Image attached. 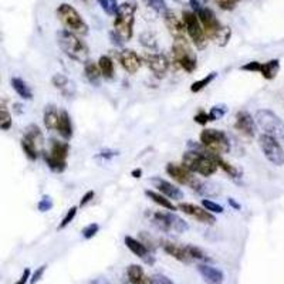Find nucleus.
<instances>
[{
    "mask_svg": "<svg viewBox=\"0 0 284 284\" xmlns=\"http://www.w3.org/2000/svg\"><path fill=\"white\" fill-rule=\"evenodd\" d=\"M188 151L182 155V165L189 169L192 174L201 175L203 178L215 175L217 172V163L215 154L206 151L201 144L195 141H188Z\"/></svg>",
    "mask_w": 284,
    "mask_h": 284,
    "instance_id": "obj_1",
    "label": "nucleus"
},
{
    "mask_svg": "<svg viewBox=\"0 0 284 284\" xmlns=\"http://www.w3.org/2000/svg\"><path fill=\"white\" fill-rule=\"evenodd\" d=\"M192 12L198 16L201 25H202L205 36L207 40H213L217 46L223 47L226 46L230 40V31L229 27L223 26L219 19L216 17V14L213 10H210L209 7H205L201 4L199 0H189Z\"/></svg>",
    "mask_w": 284,
    "mask_h": 284,
    "instance_id": "obj_2",
    "label": "nucleus"
},
{
    "mask_svg": "<svg viewBox=\"0 0 284 284\" xmlns=\"http://www.w3.org/2000/svg\"><path fill=\"white\" fill-rule=\"evenodd\" d=\"M57 44L70 60L81 64L88 60V46L80 39V36L67 30H60L57 31Z\"/></svg>",
    "mask_w": 284,
    "mask_h": 284,
    "instance_id": "obj_3",
    "label": "nucleus"
},
{
    "mask_svg": "<svg viewBox=\"0 0 284 284\" xmlns=\"http://www.w3.org/2000/svg\"><path fill=\"white\" fill-rule=\"evenodd\" d=\"M136 3L134 0H127L118 4L114 19V30L121 36L125 41H129L134 36V25H135Z\"/></svg>",
    "mask_w": 284,
    "mask_h": 284,
    "instance_id": "obj_4",
    "label": "nucleus"
},
{
    "mask_svg": "<svg viewBox=\"0 0 284 284\" xmlns=\"http://www.w3.org/2000/svg\"><path fill=\"white\" fill-rule=\"evenodd\" d=\"M70 152V145L66 141L60 139H50V149L49 152L41 151V158L46 162L47 168L54 174H63L67 169V158Z\"/></svg>",
    "mask_w": 284,
    "mask_h": 284,
    "instance_id": "obj_5",
    "label": "nucleus"
},
{
    "mask_svg": "<svg viewBox=\"0 0 284 284\" xmlns=\"http://www.w3.org/2000/svg\"><path fill=\"white\" fill-rule=\"evenodd\" d=\"M55 14H57V19L60 20V23L66 27L64 30L71 31L77 36H87L88 34V31H90L88 25L84 22L81 14L78 13L76 10V7H73L71 4L61 3L57 7Z\"/></svg>",
    "mask_w": 284,
    "mask_h": 284,
    "instance_id": "obj_6",
    "label": "nucleus"
},
{
    "mask_svg": "<svg viewBox=\"0 0 284 284\" xmlns=\"http://www.w3.org/2000/svg\"><path fill=\"white\" fill-rule=\"evenodd\" d=\"M172 57L176 64L189 74L198 68V57L186 37H181V39L174 40Z\"/></svg>",
    "mask_w": 284,
    "mask_h": 284,
    "instance_id": "obj_7",
    "label": "nucleus"
},
{
    "mask_svg": "<svg viewBox=\"0 0 284 284\" xmlns=\"http://www.w3.org/2000/svg\"><path fill=\"white\" fill-rule=\"evenodd\" d=\"M255 121L263 134L273 136L277 141H284V122L276 112L270 109H258Z\"/></svg>",
    "mask_w": 284,
    "mask_h": 284,
    "instance_id": "obj_8",
    "label": "nucleus"
},
{
    "mask_svg": "<svg viewBox=\"0 0 284 284\" xmlns=\"http://www.w3.org/2000/svg\"><path fill=\"white\" fill-rule=\"evenodd\" d=\"M199 144L203 148L215 155H223V154H229L232 145H230L229 136L226 135L223 131L220 129H210L206 128L203 129L199 135Z\"/></svg>",
    "mask_w": 284,
    "mask_h": 284,
    "instance_id": "obj_9",
    "label": "nucleus"
},
{
    "mask_svg": "<svg viewBox=\"0 0 284 284\" xmlns=\"http://www.w3.org/2000/svg\"><path fill=\"white\" fill-rule=\"evenodd\" d=\"M182 20H183L185 31L189 36L192 43L195 44V47L198 50H203L207 46V39L205 36V31H203L202 25H201L198 16L192 10H183L182 12Z\"/></svg>",
    "mask_w": 284,
    "mask_h": 284,
    "instance_id": "obj_10",
    "label": "nucleus"
},
{
    "mask_svg": "<svg viewBox=\"0 0 284 284\" xmlns=\"http://www.w3.org/2000/svg\"><path fill=\"white\" fill-rule=\"evenodd\" d=\"M258 145L266 156V159L274 166H283L284 165V149L280 145V141L270 135L261 134L258 136Z\"/></svg>",
    "mask_w": 284,
    "mask_h": 284,
    "instance_id": "obj_11",
    "label": "nucleus"
},
{
    "mask_svg": "<svg viewBox=\"0 0 284 284\" xmlns=\"http://www.w3.org/2000/svg\"><path fill=\"white\" fill-rule=\"evenodd\" d=\"M166 174L171 176L172 181H175L178 185H183V186H189L190 189L196 185V182L199 181V178H196L195 174H192L189 169H186L182 163L169 162L165 166Z\"/></svg>",
    "mask_w": 284,
    "mask_h": 284,
    "instance_id": "obj_12",
    "label": "nucleus"
},
{
    "mask_svg": "<svg viewBox=\"0 0 284 284\" xmlns=\"http://www.w3.org/2000/svg\"><path fill=\"white\" fill-rule=\"evenodd\" d=\"M141 58L142 63H145L149 71L154 74V77H156L158 80H162L166 77L169 68V61L166 55L162 53H145Z\"/></svg>",
    "mask_w": 284,
    "mask_h": 284,
    "instance_id": "obj_13",
    "label": "nucleus"
},
{
    "mask_svg": "<svg viewBox=\"0 0 284 284\" xmlns=\"http://www.w3.org/2000/svg\"><path fill=\"white\" fill-rule=\"evenodd\" d=\"M178 210H181L182 213L188 215V216L193 217L195 220H198L199 223L203 225H215L216 222V217L213 213L207 212L205 207L199 206V205H195V203H188V202H181L178 203Z\"/></svg>",
    "mask_w": 284,
    "mask_h": 284,
    "instance_id": "obj_14",
    "label": "nucleus"
},
{
    "mask_svg": "<svg viewBox=\"0 0 284 284\" xmlns=\"http://www.w3.org/2000/svg\"><path fill=\"white\" fill-rule=\"evenodd\" d=\"M117 60L128 74H136L139 68L142 67V58L138 53H135L131 49H122L121 52L117 53Z\"/></svg>",
    "mask_w": 284,
    "mask_h": 284,
    "instance_id": "obj_15",
    "label": "nucleus"
},
{
    "mask_svg": "<svg viewBox=\"0 0 284 284\" xmlns=\"http://www.w3.org/2000/svg\"><path fill=\"white\" fill-rule=\"evenodd\" d=\"M149 182L154 185V188L158 190L159 193H162L163 196H166L168 199H172V201H182L183 199V192L181 188H178L176 185L165 181L159 176H155V178H151Z\"/></svg>",
    "mask_w": 284,
    "mask_h": 284,
    "instance_id": "obj_16",
    "label": "nucleus"
},
{
    "mask_svg": "<svg viewBox=\"0 0 284 284\" xmlns=\"http://www.w3.org/2000/svg\"><path fill=\"white\" fill-rule=\"evenodd\" d=\"M234 129H237L239 132H242L243 135L249 136V138H253V136L256 135V121H255V118L250 115V112L242 109V111H239V112L236 114Z\"/></svg>",
    "mask_w": 284,
    "mask_h": 284,
    "instance_id": "obj_17",
    "label": "nucleus"
},
{
    "mask_svg": "<svg viewBox=\"0 0 284 284\" xmlns=\"http://www.w3.org/2000/svg\"><path fill=\"white\" fill-rule=\"evenodd\" d=\"M124 243H125L127 247H128V250H131V252H132V253H134L138 258L144 260L147 264L152 266V264L155 263V258H154V256H152L151 250H149L148 247L142 243L141 240H138V239L132 237V236H125Z\"/></svg>",
    "mask_w": 284,
    "mask_h": 284,
    "instance_id": "obj_18",
    "label": "nucleus"
},
{
    "mask_svg": "<svg viewBox=\"0 0 284 284\" xmlns=\"http://www.w3.org/2000/svg\"><path fill=\"white\" fill-rule=\"evenodd\" d=\"M163 23L168 28L169 34L175 39H181V37H186V31H185V26H183V20L178 17V14L174 10H166L163 13Z\"/></svg>",
    "mask_w": 284,
    "mask_h": 284,
    "instance_id": "obj_19",
    "label": "nucleus"
},
{
    "mask_svg": "<svg viewBox=\"0 0 284 284\" xmlns=\"http://www.w3.org/2000/svg\"><path fill=\"white\" fill-rule=\"evenodd\" d=\"M162 249L166 255H169L172 258H175L183 264H189L192 261L185 246H179V244L172 243V242H162Z\"/></svg>",
    "mask_w": 284,
    "mask_h": 284,
    "instance_id": "obj_20",
    "label": "nucleus"
},
{
    "mask_svg": "<svg viewBox=\"0 0 284 284\" xmlns=\"http://www.w3.org/2000/svg\"><path fill=\"white\" fill-rule=\"evenodd\" d=\"M198 271L202 276L203 282L206 284H222L225 282V274L216 267H212L209 264H199Z\"/></svg>",
    "mask_w": 284,
    "mask_h": 284,
    "instance_id": "obj_21",
    "label": "nucleus"
},
{
    "mask_svg": "<svg viewBox=\"0 0 284 284\" xmlns=\"http://www.w3.org/2000/svg\"><path fill=\"white\" fill-rule=\"evenodd\" d=\"M57 131L64 141H70L74 135L73 120H71L68 111H66V109L60 111V120H58V125H57Z\"/></svg>",
    "mask_w": 284,
    "mask_h": 284,
    "instance_id": "obj_22",
    "label": "nucleus"
},
{
    "mask_svg": "<svg viewBox=\"0 0 284 284\" xmlns=\"http://www.w3.org/2000/svg\"><path fill=\"white\" fill-rule=\"evenodd\" d=\"M60 120V111L54 104H47L43 111V122L47 131H57V125Z\"/></svg>",
    "mask_w": 284,
    "mask_h": 284,
    "instance_id": "obj_23",
    "label": "nucleus"
},
{
    "mask_svg": "<svg viewBox=\"0 0 284 284\" xmlns=\"http://www.w3.org/2000/svg\"><path fill=\"white\" fill-rule=\"evenodd\" d=\"M127 276L131 284H154L139 264H129L127 267Z\"/></svg>",
    "mask_w": 284,
    "mask_h": 284,
    "instance_id": "obj_24",
    "label": "nucleus"
},
{
    "mask_svg": "<svg viewBox=\"0 0 284 284\" xmlns=\"http://www.w3.org/2000/svg\"><path fill=\"white\" fill-rule=\"evenodd\" d=\"M84 77L87 78V81L90 84H93L94 87H98L101 84V73H100V68L98 64L93 61V60H87L84 63Z\"/></svg>",
    "mask_w": 284,
    "mask_h": 284,
    "instance_id": "obj_25",
    "label": "nucleus"
},
{
    "mask_svg": "<svg viewBox=\"0 0 284 284\" xmlns=\"http://www.w3.org/2000/svg\"><path fill=\"white\" fill-rule=\"evenodd\" d=\"M97 64H98L103 78H105L108 81H112L115 78V66H114V61L109 55H101L98 58Z\"/></svg>",
    "mask_w": 284,
    "mask_h": 284,
    "instance_id": "obj_26",
    "label": "nucleus"
},
{
    "mask_svg": "<svg viewBox=\"0 0 284 284\" xmlns=\"http://www.w3.org/2000/svg\"><path fill=\"white\" fill-rule=\"evenodd\" d=\"M10 85H12V88L14 90V93L19 95L22 100H26V101L33 100V91H31V88L28 87V84L25 81L23 78L13 77V78L10 80Z\"/></svg>",
    "mask_w": 284,
    "mask_h": 284,
    "instance_id": "obj_27",
    "label": "nucleus"
},
{
    "mask_svg": "<svg viewBox=\"0 0 284 284\" xmlns=\"http://www.w3.org/2000/svg\"><path fill=\"white\" fill-rule=\"evenodd\" d=\"M52 84L54 85L58 91H61L64 95H68V97H70V95H73V93H74L73 82L70 81V78H68L67 76L61 74V73H57V74L53 76Z\"/></svg>",
    "mask_w": 284,
    "mask_h": 284,
    "instance_id": "obj_28",
    "label": "nucleus"
},
{
    "mask_svg": "<svg viewBox=\"0 0 284 284\" xmlns=\"http://www.w3.org/2000/svg\"><path fill=\"white\" fill-rule=\"evenodd\" d=\"M145 195L148 196L152 202L156 203V205H159L161 207L166 209V210H169V212H175V210H178V207H176L174 203L171 202V199H168L166 196H163L162 193H159V192H155V190L148 189V190H145Z\"/></svg>",
    "mask_w": 284,
    "mask_h": 284,
    "instance_id": "obj_29",
    "label": "nucleus"
},
{
    "mask_svg": "<svg viewBox=\"0 0 284 284\" xmlns=\"http://www.w3.org/2000/svg\"><path fill=\"white\" fill-rule=\"evenodd\" d=\"M280 70V60L274 58V60H270L267 63H261L260 64V70L258 73L266 78V80H274L277 73Z\"/></svg>",
    "mask_w": 284,
    "mask_h": 284,
    "instance_id": "obj_30",
    "label": "nucleus"
},
{
    "mask_svg": "<svg viewBox=\"0 0 284 284\" xmlns=\"http://www.w3.org/2000/svg\"><path fill=\"white\" fill-rule=\"evenodd\" d=\"M23 138H26L28 141H31L33 144H36L39 148L43 147L44 144V136H43V132H41L40 127L36 125V124H30L25 128V135Z\"/></svg>",
    "mask_w": 284,
    "mask_h": 284,
    "instance_id": "obj_31",
    "label": "nucleus"
},
{
    "mask_svg": "<svg viewBox=\"0 0 284 284\" xmlns=\"http://www.w3.org/2000/svg\"><path fill=\"white\" fill-rule=\"evenodd\" d=\"M20 145H22V149H23V152H25L26 158L30 159V161H33V162H34V161H37V159L41 156L40 148H39L36 144H33L31 141L26 139V138H22Z\"/></svg>",
    "mask_w": 284,
    "mask_h": 284,
    "instance_id": "obj_32",
    "label": "nucleus"
},
{
    "mask_svg": "<svg viewBox=\"0 0 284 284\" xmlns=\"http://www.w3.org/2000/svg\"><path fill=\"white\" fill-rule=\"evenodd\" d=\"M152 225L159 229L161 232H172L171 230V222H169V212L162 213V212H155L154 216H152Z\"/></svg>",
    "mask_w": 284,
    "mask_h": 284,
    "instance_id": "obj_33",
    "label": "nucleus"
},
{
    "mask_svg": "<svg viewBox=\"0 0 284 284\" xmlns=\"http://www.w3.org/2000/svg\"><path fill=\"white\" fill-rule=\"evenodd\" d=\"M217 77V73L216 71H213V73H209L207 76H205L201 80H198V81H195L192 85H190V93H193V94H198V93H201L202 90H205L207 85H210L212 82L215 81V78Z\"/></svg>",
    "mask_w": 284,
    "mask_h": 284,
    "instance_id": "obj_34",
    "label": "nucleus"
},
{
    "mask_svg": "<svg viewBox=\"0 0 284 284\" xmlns=\"http://www.w3.org/2000/svg\"><path fill=\"white\" fill-rule=\"evenodd\" d=\"M215 159H216L217 168H220L222 171H225L230 178H240V176H242V171H240V169H237L234 165H232V163H229L228 161H225L220 155H216Z\"/></svg>",
    "mask_w": 284,
    "mask_h": 284,
    "instance_id": "obj_35",
    "label": "nucleus"
},
{
    "mask_svg": "<svg viewBox=\"0 0 284 284\" xmlns=\"http://www.w3.org/2000/svg\"><path fill=\"white\" fill-rule=\"evenodd\" d=\"M12 125H13V117H12L10 111L0 103V129L9 131L12 128Z\"/></svg>",
    "mask_w": 284,
    "mask_h": 284,
    "instance_id": "obj_36",
    "label": "nucleus"
},
{
    "mask_svg": "<svg viewBox=\"0 0 284 284\" xmlns=\"http://www.w3.org/2000/svg\"><path fill=\"white\" fill-rule=\"evenodd\" d=\"M169 222H171V230L176 233H183L189 229V225L182 217L176 216L174 212H169Z\"/></svg>",
    "mask_w": 284,
    "mask_h": 284,
    "instance_id": "obj_37",
    "label": "nucleus"
},
{
    "mask_svg": "<svg viewBox=\"0 0 284 284\" xmlns=\"http://www.w3.org/2000/svg\"><path fill=\"white\" fill-rule=\"evenodd\" d=\"M228 105L226 104H216V105H213L210 111L207 112V117H209V122H213L217 121V120H220V118H223L226 114H228Z\"/></svg>",
    "mask_w": 284,
    "mask_h": 284,
    "instance_id": "obj_38",
    "label": "nucleus"
},
{
    "mask_svg": "<svg viewBox=\"0 0 284 284\" xmlns=\"http://www.w3.org/2000/svg\"><path fill=\"white\" fill-rule=\"evenodd\" d=\"M185 249H186V252H188V255L192 260H201V261H209L210 258L206 256V253L203 252L201 247H198V246H193V244H186L185 246Z\"/></svg>",
    "mask_w": 284,
    "mask_h": 284,
    "instance_id": "obj_39",
    "label": "nucleus"
},
{
    "mask_svg": "<svg viewBox=\"0 0 284 284\" xmlns=\"http://www.w3.org/2000/svg\"><path fill=\"white\" fill-rule=\"evenodd\" d=\"M142 1H144V4H145L147 7H149L151 10H154L155 13L163 14L168 10L165 0H142Z\"/></svg>",
    "mask_w": 284,
    "mask_h": 284,
    "instance_id": "obj_40",
    "label": "nucleus"
},
{
    "mask_svg": "<svg viewBox=\"0 0 284 284\" xmlns=\"http://www.w3.org/2000/svg\"><path fill=\"white\" fill-rule=\"evenodd\" d=\"M77 212H78V206H71V207L67 210V213H66L64 217H63V220L60 222V225H58L57 230H63L64 228H67L68 225H70V223L76 219V216H77Z\"/></svg>",
    "mask_w": 284,
    "mask_h": 284,
    "instance_id": "obj_41",
    "label": "nucleus"
},
{
    "mask_svg": "<svg viewBox=\"0 0 284 284\" xmlns=\"http://www.w3.org/2000/svg\"><path fill=\"white\" fill-rule=\"evenodd\" d=\"M97 1L100 3L104 13L108 14V16H114L118 9V0H97Z\"/></svg>",
    "mask_w": 284,
    "mask_h": 284,
    "instance_id": "obj_42",
    "label": "nucleus"
},
{
    "mask_svg": "<svg viewBox=\"0 0 284 284\" xmlns=\"http://www.w3.org/2000/svg\"><path fill=\"white\" fill-rule=\"evenodd\" d=\"M202 207H205L207 212H210V213H213V215H216V213L219 215V213H223V212H225V209H223L222 205L213 202V201H210V199H203Z\"/></svg>",
    "mask_w": 284,
    "mask_h": 284,
    "instance_id": "obj_43",
    "label": "nucleus"
},
{
    "mask_svg": "<svg viewBox=\"0 0 284 284\" xmlns=\"http://www.w3.org/2000/svg\"><path fill=\"white\" fill-rule=\"evenodd\" d=\"M139 43L149 50H156V39L151 33H142L139 36Z\"/></svg>",
    "mask_w": 284,
    "mask_h": 284,
    "instance_id": "obj_44",
    "label": "nucleus"
},
{
    "mask_svg": "<svg viewBox=\"0 0 284 284\" xmlns=\"http://www.w3.org/2000/svg\"><path fill=\"white\" fill-rule=\"evenodd\" d=\"M53 207V199L49 196V195H44V196H41V199L37 203V210L39 212H49L50 209Z\"/></svg>",
    "mask_w": 284,
    "mask_h": 284,
    "instance_id": "obj_45",
    "label": "nucleus"
},
{
    "mask_svg": "<svg viewBox=\"0 0 284 284\" xmlns=\"http://www.w3.org/2000/svg\"><path fill=\"white\" fill-rule=\"evenodd\" d=\"M98 230H100V226H98V223H90V225H87L84 229L81 230V234L84 239H93L95 234L98 233Z\"/></svg>",
    "mask_w": 284,
    "mask_h": 284,
    "instance_id": "obj_46",
    "label": "nucleus"
},
{
    "mask_svg": "<svg viewBox=\"0 0 284 284\" xmlns=\"http://www.w3.org/2000/svg\"><path fill=\"white\" fill-rule=\"evenodd\" d=\"M239 1H240V0H216L219 7L223 9V10H233Z\"/></svg>",
    "mask_w": 284,
    "mask_h": 284,
    "instance_id": "obj_47",
    "label": "nucleus"
},
{
    "mask_svg": "<svg viewBox=\"0 0 284 284\" xmlns=\"http://www.w3.org/2000/svg\"><path fill=\"white\" fill-rule=\"evenodd\" d=\"M46 269H47V266H46V264H43V266H40L37 270L34 271V273L30 276V284L39 283V282L41 280V277H43V274H44V271H46Z\"/></svg>",
    "mask_w": 284,
    "mask_h": 284,
    "instance_id": "obj_48",
    "label": "nucleus"
},
{
    "mask_svg": "<svg viewBox=\"0 0 284 284\" xmlns=\"http://www.w3.org/2000/svg\"><path fill=\"white\" fill-rule=\"evenodd\" d=\"M152 282L154 284H175L168 276H165V274H161V273H158V274H154L152 277Z\"/></svg>",
    "mask_w": 284,
    "mask_h": 284,
    "instance_id": "obj_49",
    "label": "nucleus"
},
{
    "mask_svg": "<svg viewBox=\"0 0 284 284\" xmlns=\"http://www.w3.org/2000/svg\"><path fill=\"white\" fill-rule=\"evenodd\" d=\"M109 40H111V43H112L115 47H122V46H124V43H125V40L122 39L121 36H120L115 30L109 31Z\"/></svg>",
    "mask_w": 284,
    "mask_h": 284,
    "instance_id": "obj_50",
    "label": "nucleus"
},
{
    "mask_svg": "<svg viewBox=\"0 0 284 284\" xmlns=\"http://www.w3.org/2000/svg\"><path fill=\"white\" fill-rule=\"evenodd\" d=\"M120 152L118 151H112V149H103L97 156L98 158H101V159H105V161H109V159H112L114 156H117Z\"/></svg>",
    "mask_w": 284,
    "mask_h": 284,
    "instance_id": "obj_51",
    "label": "nucleus"
},
{
    "mask_svg": "<svg viewBox=\"0 0 284 284\" xmlns=\"http://www.w3.org/2000/svg\"><path fill=\"white\" fill-rule=\"evenodd\" d=\"M193 121L196 122V124H199V125H206L207 122H209V117H207V112L206 111H199L195 117H193Z\"/></svg>",
    "mask_w": 284,
    "mask_h": 284,
    "instance_id": "obj_52",
    "label": "nucleus"
},
{
    "mask_svg": "<svg viewBox=\"0 0 284 284\" xmlns=\"http://www.w3.org/2000/svg\"><path fill=\"white\" fill-rule=\"evenodd\" d=\"M260 64H261V63H258V61H250V63L243 64V66L240 67V70H242V71H250V73H258Z\"/></svg>",
    "mask_w": 284,
    "mask_h": 284,
    "instance_id": "obj_53",
    "label": "nucleus"
},
{
    "mask_svg": "<svg viewBox=\"0 0 284 284\" xmlns=\"http://www.w3.org/2000/svg\"><path fill=\"white\" fill-rule=\"evenodd\" d=\"M95 196V192L94 190H88V192H85L84 195H82L81 201H80V205H78V207H84L87 203H90L93 199H94Z\"/></svg>",
    "mask_w": 284,
    "mask_h": 284,
    "instance_id": "obj_54",
    "label": "nucleus"
},
{
    "mask_svg": "<svg viewBox=\"0 0 284 284\" xmlns=\"http://www.w3.org/2000/svg\"><path fill=\"white\" fill-rule=\"evenodd\" d=\"M30 276H31L30 269H25L23 274H22V277H20V280H19L16 284H27V282L30 280Z\"/></svg>",
    "mask_w": 284,
    "mask_h": 284,
    "instance_id": "obj_55",
    "label": "nucleus"
},
{
    "mask_svg": "<svg viewBox=\"0 0 284 284\" xmlns=\"http://www.w3.org/2000/svg\"><path fill=\"white\" fill-rule=\"evenodd\" d=\"M228 203H229L230 207H233V209H236V210H240V209H242V205L239 202H236L233 198H228Z\"/></svg>",
    "mask_w": 284,
    "mask_h": 284,
    "instance_id": "obj_56",
    "label": "nucleus"
},
{
    "mask_svg": "<svg viewBox=\"0 0 284 284\" xmlns=\"http://www.w3.org/2000/svg\"><path fill=\"white\" fill-rule=\"evenodd\" d=\"M131 175L134 176L135 179H139V178L142 176V169H141V168H136V169H134V171L131 172Z\"/></svg>",
    "mask_w": 284,
    "mask_h": 284,
    "instance_id": "obj_57",
    "label": "nucleus"
},
{
    "mask_svg": "<svg viewBox=\"0 0 284 284\" xmlns=\"http://www.w3.org/2000/svg\"><path fill=\"white\" fill-rule=\"evenodd\" d=\"M78 1H81V3H84V4H91V0H78Z\"/></svg>",
    "mask_w": 284,
    "mask_h": 284,
    "instance_id": "obj_58",
    "label": "nucleus"
}]
</instances>
